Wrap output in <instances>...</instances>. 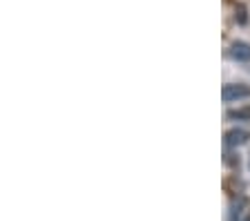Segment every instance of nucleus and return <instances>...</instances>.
Wrapping results in <instances>:
<instances>
[{"instance_id": "f257e3e1", "label": "nucleus", "mask_w": 250, "mask_h": 221, "mask_svg": "<svg viewBox=\"0 0 250 221\" xmlns=\"http://www.w3.org/2000/svg\"><path fill=\"white\" fill-rule=\"evenodd\" d=\"M221 99L226 103H234V100L241 99H250V87L244 83H226L224 90H221Z\"/></svg>"}, {"instance_id": "f03ea898", "label": "nucleus", "mask_w": 250, "mask_h": 221, "mask_svg": "<svg viewBox=\"0 0 250 221\" xmlns=\"http://www.w3.org/2000/svg\"><path fill=\"white\" fill-rule=\"evenodd\" d=\"M228 56L237 63H248L250 60V42L246 40H234L228 49Z\"/></svg>"}, {"instance_id": "7ed1b4c3", "label": "nucleus", "mask_w": 250, "mask_h": 221, "mask_svg": "<svg viewBox=\"0 0 250 221\" xmlns=\"http://www.w3.org/2000/svg\"><path fill=\"white\" fill-rule=\"evenodd\" d=\"M250 139V132L248 130H241V127H234V130H228L224 137V143L228 147H237V145H244L248 143Z\"/></svg>"}, {"instance_id": "20e7f679", "label": "nucleus", "mask_w": 250, "mask_h": 221, "mask_svg": "<svg viewBox=\"0 0 250 221\" xmlns=\"http://www.w3.org/2000/svg\"><path fill=\"white\" fill-rule=\"evenodd\" d=\"M228 119H250V110H237V112H228Z\"/></svg>"}, {"instance_id": "39448f33", "label": "nucleus", "mask_w": 250, "mask_h": 221, "mask_svg": "<svg viewBox=\"0 0 250 221\" xmlns=\"http://www.w3.org/2000/svg\"><path fill=\"white\" fill-rule=\"evenodd\" d=\"M244 221H250V212H248V215H246V219Z\"/></svg>"}]
</instances>
